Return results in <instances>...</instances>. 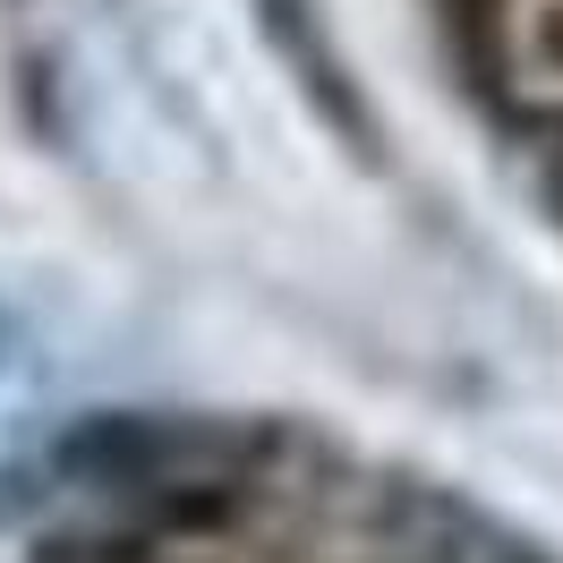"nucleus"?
<instances>
[{
	"label": "nucleus",
	"instance_id": "f257e3e1",
	"mask_svg": "<svg viewBox=\"0 0 563 563\" xmlns=\"http://www.w3.org/2000/svg\"><path fill=\"white\" fill-rule=\"evenodd\" d=\"M521 163H529V179H538L547 213L563 222V111H529L521 120Z\"/></svg>",
	"mask_w": 563,
	"mask_h": 563
}]
</instances>
